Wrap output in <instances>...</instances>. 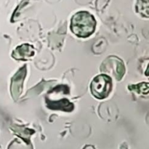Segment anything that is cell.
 <instances>
[{
	"instance_id": "6",
	"label": "cell",
	"mask_w": 149,
	"mask_h": 149,
	"mask_svg": "<svg viewBox=\"0 0 149 149\" xmlns=\"http://www.w3.org/2000/svg\"><path fill=\"white\" fill-rule=\"evenodd\" d=\"M84 149H95V148H94V147H93V146L87 145L86 147H84Z\"/></svg>"
},
{
	"instance_id": "2",
	"label": "cell",
	"mask_w": 149,
	"mask_h": 149,
	"mask_svg": "<svg viewBox=\"0 0 149 149\" xmlns=\"http://www.w3.org/2000/svg\"><path fill=\"white\" fill-rule=\"evenodd\" d=\"M112 80L108 74H102L94 77L90 84L91 93L99 99H106L112 90Z\"/></svg>"
},
{
	"instance_id": "4",
	"label": "cell",
	"mask_w": 149,
	"mask_h": 149,
	"mask_svg": "<svg viewBox=\"0 0 149 149\" xmlns=\"http://www.w3.org/2000/svg\"><path fill=\"white\" fill-rule=\"evenodd\" d=\"M33 54H34V51L33 47L28 44H24L17 47L13 53V56L16 59L25 60L31 57Z\"/></svg>"
},
{
	"instance_id": "1",
	"label": "cell",
	"mask_w": 149,
	"mask_h": 149,
	"mask_svg": "<svg viewBox=\"0 0 149 149\" xmlns=\"http://www.w3.org/2000/svg\"><path fill=\"white\" fill-rule=\"evenodd\" d=\"M96 22L94 16L87 11H79L71 18L70 28L76 36L87 38L91 36L95 31Z\"/></svg>"
},
{
	"instance_id": "3",
	"label": "cell",
	"mask_w": 149,
	"mask_h": 149,
	"mask_svg": "<svg viewBox=\"0 0 149 149\" xmlns=\"http://www.w3.org/2000/svg\"><path fill=\"white\" fill-rule=\"evenodd\" d=\"M47 106L49 109L54 110H63L66 112H71L74 110V105L70 102L65 98L60 99V100H51V99H46Z\"/></svg>"
},
{
	"instance_id": "5",
	"label": "cell",
	"mask_w": 149,
	"mask_h": 149,
	"mask_svg": "<svg viewBox=\"0 0 149 149\" xmlns=\"http://www.w3.org/2000/svg\"><path fill=\"white\" fill-rule=\"evenodd\" d=\"M135 10L137 13L143 17L148 18L149 0H137Z\"/></svg>"
}]
</instances>
